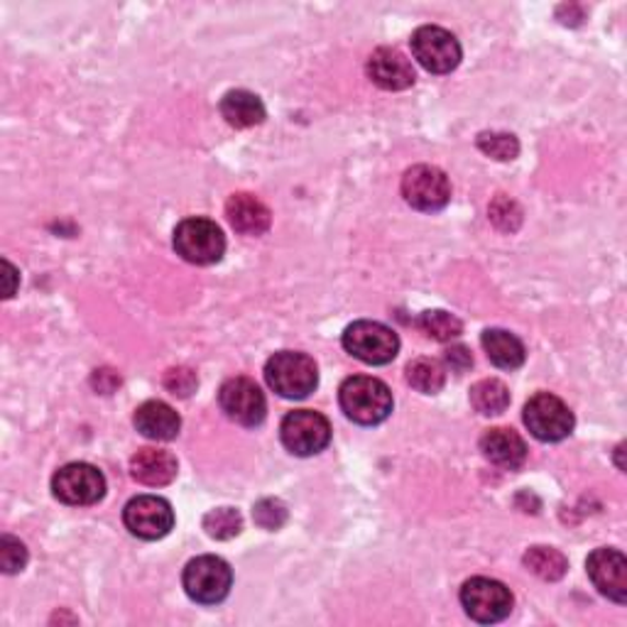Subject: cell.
<instances>
[{"mask_svg":"<svg viewBox=\"0 0 627 627\" xmlns=\"http://www.w3.org/2000/svg\"><path fill=\"white\" fill-rule=\"evenodd\" d=\"M524 567H527L534 576H539L542 581H559L569 569L567 557L554 547H532L524 551Z\"/></svg>","mask_w":627,"mask_h":627,"instance_id":"cell-23","label":"cell"},{"mask_svg":"<svg viewBox=\"0 0 627 627\" xmlns=\"http://www.w3.org/2000/svg\"><path fill=\"white\" fill-rule=\"evenodd\" d=\"M461 605L468 618L483 625H492L506 620L512 613V593L506 583L486 576H476L461 589Z\"/></svg>","mask_w":627,"mask_h":627,"instance_id":"cell-6","label":"cell"},{"mask_svg":"<svg viewBox=\"0 0 627 627\" xmlns=\"http://www.w3.org/2000/svg\"><path fill=\"white\" fill-rule=\"evenodd\" d=\"M368 77L385 91H405L415 84V69L395 47H380L368 59Z\"/></svg>","mask_w":627,"mask_h":627,"instance_id":"cell-15","label":"cell"},{"mask_svg":"<svg viewBox=\"0 0 627 627\" xmlns=\"http://www.w3.org/2000/svg\"><path fill=\"white\" fill-rule=\"evenodd\" d=\"M285 449L294 456H314L332 441V425L322 413L314 409H294L280 425Z\"/></svg>","mask_w":627,"mask_h":627,"instance_id":"cell-7","label":"cell"},{"mask_svg":"<svg viewBox=\"0 0 627 627\" xmlns=\"http://www.w3.org/2000/svg\"><path fill=\"white\" fill-rule=\"evenodd\" d=\"M478 148L492 160L508 162L518 158L520 142L515 136H510V132H480Z\"/></svg>","mask_w":627,"mask_h":627,"instance_id":"cell-27","label":"cell"},{"mask_svg":"<svg viewBox=\"0 0 627 627\" xmlns=\"http://www.w3.org/2000/svg\"><path fill=\"white\" fill-rule=\"evenodd\" d=\"M446 363L456 370V373H464L473 365V356L468 353L466 346H451L446 351Z\"/></svg>","mask_w":627,"mask_h":627,"instance_id":"cell-32","label":"cell"},{"mask_svg":"<svg viewBox=\"0 0 627 627\" xmlns=\"http://www.w3.org/2000/svg\"><path fill=\"white\" fill-rule=\"evenodd\" d=\"M413 55L431 74H449L461 65L458 39L444 27L425 25L413 35Z\"/></svg>","mask_w":627,"mask_h":627,"instance_id":"cell-11","label":"cell"},{"mask_svg":"<svg viewBox=\"0 0 627 627\" xmlns=\"http://www.w3.org/2000/svg\"><path fill=\"white\" fill-rule=\"evenodd\" d=\"M136 429L142 437H148L152 441H172L179 434L182 419L170 405L150 399V403L138 407Z\"/></svg>","mask_w":627,"mask_h":627,"instance_id":"cell-19","label":"cell"},{"mask_svg":"<svg viewBox=\"0 0 627 627\" xmlns=\"http://www.w3.org/2000/svg\"><path fill=\"white\" fill-rule=\"evenodd\" d=\"M204 530L211 539H233L239 537L243 530V518L239 510L233 508H219L211 510L207 518H204Z\"/></svg>","mask_w":627,"mask_h":627,"instance_id":"cell-26","label":"cell"},{"mask_svg":"<svg viewBox=\"0 0 627 627\" xmlns=\"http://www.w3.org/2000/svg\"><path fill=\"white\" fill-rule=\"evenodd\" d=\"M130 476L150 488L170 486L177 478V458L164 449H140L130 458Z\"/></svg>","mask_w":627,"mask_h":627,"instance_id":"cell-17","label":"cell"},{"mask_svg":"<svg viewBox=\"0 0 627 627\" xmlns=\"http://www.w3.org/2000/svg\"><path fill=\"white\" fill-rule=\"evenodd\" d=\"M221 116L233 128H255L265 120L267 113L260 96L245 89H235L221 98Z\"/></svg>","mask_w":627,"mask_h":627,"instance_id":"cell-20","label":"cell"},{"mask_svg":"<svg viewBox=\"0 0 627 627\" xmlns=\"http://www.w3.org/2000/svg\"><path fill=\"white\" fill-rule=\"evenodd\" d=\"M27 564V549L25 544L15 539L13 534H3L0 537V567L5 573H18L23 571Z\"/></svg>","mask_w":627,"mask_h":627,"instance_id":"cell-28","label":"cell"},{"mask_svg":"<svg viewBox=\"0 0 627 627\" xmlns=\"http://www.w3.org/2000/svg\"><path fill=\"white\" fill-rule=\"evenodd\" d=\"M123 522L130 534L140 539L155 542L167 537L174 527V510L164 498L158 496H138L132 498L123 510Z\"/></svg>","mask_w":627,"mask_h":627,"instance_id":"cell-13","label":"cell"},{"mask_svg":"<svg viewBox=\"0 0 627 627\" xmlns=\"http://www.w3.org/2000/svg\"><path fill=\"white\" fill-rule=\"evenodd\" d=\"M3 270H5V297H13L18 287V270L8 260L3 263Z\"/></svg>","mask_w":627,"mask_h":627,"instance_id":"cell-33","label":"cell"},{"mask_svg":"<svg viewBox=\"0 0 627 627\" xmlns=\"http://www.w3.org/2000/svg\"><path fill=\"white\" fill-rule=\"evenodd\" d=\"M483 351L490 358V363L502 370H518L524 363V346L515 334L506 328H488L480 336Z\"/></svg>","mask_w":627,"mask_h":627,"instance_id":"cell-21","label":"cell"},{"mask_svg":"<svg viewBox=\"0 0 627 627\" xmlns=\"http://www.w3.org/2000/svg\"><path fill=\"white\" fill-rule=\"evenodd\" d=\"M253 518H255V522L260 524L263 530L275 532V530H280L282 524L287 522V508H285V502H280V500L265 498L260 502H255Z\"/></svg>","mask_w":627,"mask_h":627,"instance_id":"cell-29","label":"cell"},{"mask_svg":"<svg viewBox=\"0 0 627 627\" xmlns=\"http://www.w3.org/2000/svg\"><path fill=\"white\" fill-rule=\"evenodd\" d=\"M407 383L425 395H437L446 383V370L431 358H417L407 365Z\"/></svg>","mask_w":627,"mask_h":627,"instance_id":"cell-24","label":"cell"},{"mask_svg":"<svg viewBox=\"0 0 627 627\" xmlns=\"http://www.w3.org/2000/svg\"><path fill=\"white\" fill-rule=\"evenodd\" d=\"M219 405L225 417L241 427H258L265 421L267 403L263 390L251 378H231L219 390Z\"/></svg>","mask_w":627,"mask_h":627,"instance_id":"cell-12","label":"cell"},{"mask_svg":"<svg viewBox=\"0 0 627 627\" xmlns=\"http://www.w3.org/2000/svg\"><path fill=\"white\" fill-rule=\"evenodd\" d=\"M419 328L427 336L434 338V341H454V338H458L461 332H464V324H461V318L454 314L431 310L419 316Z\"/></svg>","mask_w":627,"mask_h":627,"instance_id":"cell-25","label":"cell"},{"mask_svg":"<svg viewBox=\"0 0 627 627\" xmlns=\"http://www.w3.org/2000/svg\"><path fill=\"white\" fill-rule=\"evenodd\" d=\"M225 216H229L233 229L243 235H263L272 221L270 209L253 194H233L225 201Z\"/></svg>","mask_w":627,"mask_h":627,"instance_id":"cell-18","label":"cell"},{"mask_svg":"<svg viewBox=\"0 0 627 627\" xmlns=\"http://www.w3.org/2000/svg\"><path fill=\"white\" fill-rule=\"evenodd\" d=\"M182 583L191 601L201 605H216L231 593L233 571L221 557L207 554V557H197L187 564Z\"/></svg>","mask_w":627,"mask_h":627,"instance_id":"cell-4","label":"cell"},{"mask_svg":"<svg viewBox=\"0 0 627 627\" xmlns=\"http://www.w3.org/2000/svg\"><path fill=\"white\" fill-rule=\"evenodd\" d=\"M164 387H167L172 395L189 397L194 387H197V375H194V370L189 368H172L167 370V375H164Z\"/></svg>","mask_w":627,"mask_h":627,"instance_id":"cell-31","label":"cell"},{"mask_svg":"<svg viewBox=\"0 0 627 627\" xmlns=\"http://www.w3.org/2000/svg\"><path fill=\"white\" fill-rule=\"evenodd\" d=\"M585 571H589L593 585L605 599L620 605L627 601V561L623 551L608 547L595 549L585 561Z\"/></svg>","mask_w":627,"mask_h":627,"instance_id":"cell-14","label":"cell"},{"mask_svg":"<svg viewBox=\"0 0 627 627\" xmlns=\"http://www.w3.org/2000/svg\"><path fill=\"white\" fill-rule=\"evenodd\" d=\"M344 348L368 365H385L395 361L399 351V338L390 326L363 318V322H353L346 328Z\"/></svg>","mask_w":627,"mask_h":627,"instance_id":"cell-5","label":"cell"},{"mask_svg":"<svg viewBox=\"0 0 627 627\" xmlns=\"http://www.w3.org/2000/svg\"><path fill=\"white\" fill-rule=\"evenodd\" d=\"M174 251L191 265H213L223 258L225 235L209 219H184L174 229Z\"/></svg>","mask_w":627,"mask_h":627,"instance_id":"cell-3","label":"cell"},{"mask_svg":"<svg viewBox=\"0 0 627 627\" xmlns=\"http://www.w3.org/2000/svg\"><path fill=\"white\" fill-rule=\"evenodd\" d=\"M403 197L413 209L434 213L451 201V182L439 167L415 164L403 177Z\"/></svg>","mask_w":627,"mask_h":627,"instance_id":"cell-9","label":"cell"},{"mask_svg":"<svg viewBox=\"0 0 627 627\" xmlns=\"http://www.w3.org/2000/svg\"><path fill=\"white\" fill-rule=\"evenodd\" d=\"M265 380L285 399L310 397L318 385L316 363L300 351L275 353L265 365Z\"/></svg>","mask_w":627,"mask_h":627,"instance_id":"cell-2","label":"cell"},{"mask_svg":"<svg viewBox=\"0 0 627 627\" xmlns=\"http://www.w3.org/2000/svg\"><path fill=\"white\" fill-rule=\"evenodd\" d=\"M480 451L490 464H496L506 471H518L527 461V444L515 429L496 427L488 429L480 439Z\"/></svg>","mask_w":627,"mask_h":627,"instance_id":"cell-16","label":"cell"},{"mask_svg":"<svg viewBox=\"0 0 627 627\" xmlns=\"http://www.w3.org/2000/svg\"><path fill=\"white\" fill-rule=\"evenodd\" d=\"M53 492L67 506H96L106 496V478L91 464H67L55 473Z\"/></svg>","mask_w":627,"mask_h":627,"instance_id":"cell-10","label":"cell"},{"mask_svg":"<svg viewBox=\"0 0 627 627\" xmlns=\"http://www.w3.org/2000/svg\"><path fill=\"white\" fill-rule=\"evenodd\" d=\"M490 221L498 225L500 231H518V225L522 221V211L518 209V204L508 197H498L490 207Z\"/></svg>","mask_w":627,"mask_h":627,"instance_id":"cell-30","label":"cell"},{"mask_svg":"<svg viewBox=\"0 0 627 627\" xmlns=\"http://www.w3.org/2000/svg\"><path fill=\"white\" fill-rule=\"evenodd\" d=\"M471 405L478 415H500L510 407V390L502 380L486 378L471 387Z\"/></svg>","mask_w":627,"mask_h":627,"instance_id":"cell-22","label":"cell"},{"mask_svg":"<svg viewBox=\"0 0 627 627\" xmlns=\"http://www.w3.org/2000/svg\"><path fill=\"white\" fill-rule=\"evenodd\" d=\"M338 403L348 419L356 425L373 427L393 415V393L383 380L370 375H353L344 380L338 390Z\"/></svg>","mask_w":627,"mask_h":627,"instance_id":"cell-1","label":"cell"},{"mask_svg":"<svg viewBox=\"0 0 627 627\" xmlns=\"http://www.w3.org/2000/svg\"><path fill=\"white\" fill-rule=\"evenodd\" d=\"M524 425L539 441H561L573 431V413L561 397L551 393H537L524 405Z\"/></svg>","mask_w":627,"mask_h":627,"instance_id":"cell-8","label":"cell"}]
</instances>
